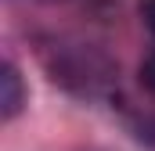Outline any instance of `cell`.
Listing matches in <instances>:
<instances>
[{
    "instance_id": "cell-1",
    "label": "cell",
    "mask_w": 155,
    "mask_h": 151,
    "mask_svg": "<svg viewBox=\"0 0 155 151\" xmlns=\"http://www.w3.org/2000/svg\"><path fill=\"white\" fill-rule=\"evenodd\" d=\"M22 104H25V83L11 61H4V69H0V112H4V119H15L22 112Z\"/></svg>"
},
{
    "instance_id": "cell-2",
    "label": "cell",
    "mask_w": 155,
    "mask_h": 151,
    "mask_svg": "<svg viewBox=\"0 0 155 151\" xmlns=\"http://www.w3.org/2000/svg\"><path fill=\"white\" fill-rule=\"evenodd\" d=\"M141 83L155 94V54H148V58H144V65H141Z\"/></svg>"
},
{
    "instance_id": "cell-3",
    "label": "cell",
    "mask_w": 155,
    "mask_h": 151,
    "mask_svg": "<svg viewBox=\"0 0 155 151\" xmlns=\"http://www.w3.org/2000/svg\"><path fill=\"white\" fill-rule=\"evenodd\" d=\"M141 18H144L148 33L155 36V0H141Z\"/></svg>"
}]
</instances>
